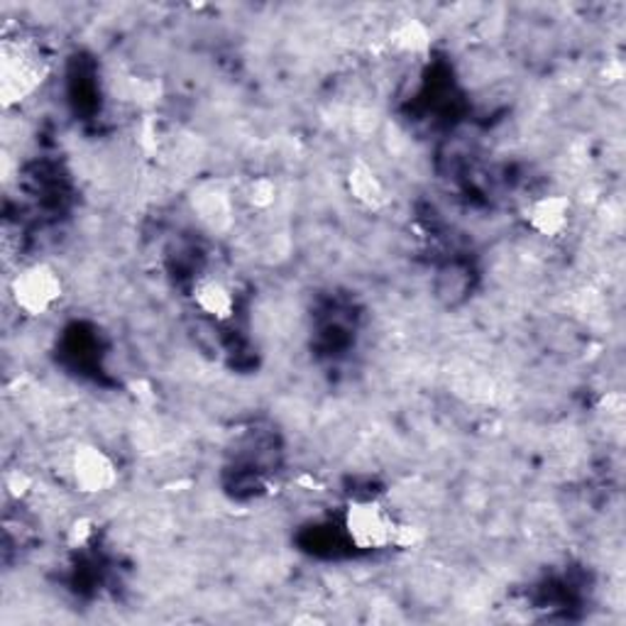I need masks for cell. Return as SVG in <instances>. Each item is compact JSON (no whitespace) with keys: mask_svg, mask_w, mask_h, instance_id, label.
<instances>
[{"mask_svg":"<svg viewBox=\"0 0 626 626\" xmlns=\"http://www.w3.org/2000/svg\"><path fill=\"white\" fill-rule=\"evenodd\" d=\"M47 76L45 57L29 39H5L0 59V94L5 106L33 96Z\"/></svg>","mask_w":626,"mask_h":626,"instance_id":"1","label":"cell"},{"mask_svg":"<svg viewBox=\"0 0 626 626\" xmlns=\"http://www.w3.org/2000/svg\"><path fill=\"white\" fill-rule=\"evenodd\" d=\"M404 524L377 500H355L345 510V533L355 549L382 551L400 545Z\"/></svg>","mask_w":626,"mask_h":626,"instance_id":"2","label":"cell"},{"mask_svg":"<svg viewBox=\"0 0 626 626\" xmlns=\"http://www.w3.org/2000/svg\"><path fill=\"white\" fill-rule=\"evenodd\" d=\"M10 296H13L15 309L25 316H45L64 296L62 274L47 262L25 265L10 282Z\"/></svg>","mask_w":626,"mask_h":626,"instance_id":"3","label":"cell"},{"mask_svg":"<svg viewBox=\"0 0 626 626\" xmlns=\"http://www.w3.org/2000/svg\"><path fill=\"white\" fill-rule=\"evenodd\" d=\"M69 475L82 494H103L118 482V465L103 449L94 443L76 445L69 461Z\"/></svg>","mask_w":626,"mask_h":626,"instance_id":"4","label":"cell"},{"mask_svg":"<svg viewBox=\"0 0 626 626\" xmlns=\"http://www.w3.org/2000/svg\"><path fill=\"white\" fill-rule=\"evenodd\" d=\"M345 182L347 192H351L355 201L367 208V211H380V208L390 204V192H386L384 182L365 159H355L351 164V172L345 176Z\"/></svg>","mask_w":626,"mask_h":626,"instance_id":"5","label":"cell"},{"mask_svg":"<svg viewBox=\"0 0 626 626\" xmlns=\"http://www.w3.org/2000/svg\"><path fill=\"white\" fill-rule=\"evenodd\" d=\"M194 304L204 316L223 323L235 316V296L231 286L216 280V277H201L194 286Z\"/></svg>","mask_w":626,"mask_h":626,"instance_id":"6","label":"cell"},{"mask_svg":"<svg viewBox=\"0 0 626 626\" xmlns=\"http://www.w3.org/2000/svg\"><path fill=\"white\" fill-rule=\"evenodd\" d=\"M526 221L539 235L559 237L570 221V201L565 196H543L526 211Z\"/></svg>","mask_w":626,"mask_h":626,"instance_id":"7","label":"cell"},{"mask_svg":"<svg viewBox=\"0 0 626 626\" xmlns=\"http://www.w3.org/2000/svg\"><path fill=\"white\" fill-rule=\"evenodd\" d=\"M392 45L404 54H424L431 47V29L416 17H406L392 29Z\"/></svg>","mask_w":626,"mask_h":626,"instance_id":"8","label":"cell"},{"mask_svg":"<svg viewBox=\"0 0 626 626\" xmlns=\"http://www.w3.org/2000/svg\"><path fill=\"white\" fill-rule=\"evenodd\" d=\"M198 216L204 218L208 225H221V221L228 218V194L221 192V188H213V186H206L201 194H198Z\"/></svg>","mask_w":626,"mask_h":626,"instance_id":"9","label":"cell"},{"mask_svg":"<svg viewBox=\"0 0 626 626\" xmlns=\"http://www.w3.org/2000/svg\"><path fill=\"white\" fill-rule=\"evenodd\" d=\"M277 196V186L270 182V179H257V182L250 184V192H247V201H250L255 208H270L274 204Z\"/></svg>","mask_w":626,"mask_h":626,"instance_id":"10","label":"cell"}]
</instances>
